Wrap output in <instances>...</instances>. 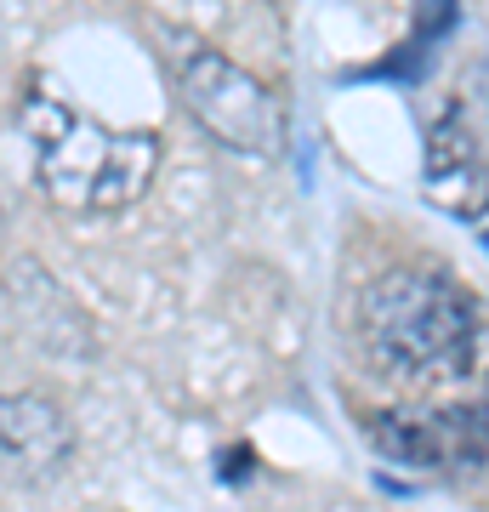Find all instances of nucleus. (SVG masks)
<instances>
[{"label":"nucleus","instance_id":"1","mask_svg":"<svg viewBox=\"0 0 489 512\" xmlns=\"http://www.w3.org/2000/svg\"><path fill=\"white\" fill-rule=\"evenodd\" d=\"M484 313L461 279L438 268H393L359 296V359L393 387H455L478 370Z\"/></svg>","mask_w":489,"mask_h":512},{"label":"nucleus","instance_id":"2","mask_svg":"<svg viewBox=\"0 0 489 512\" xmlns=\"http://www.w3.org/2000/svg\"><path fill=\"white\" fill-rule=\"evenodd\" d=\"M23 137L35 148L40 194L80 217H109L143 200L160 165V137L137 126H103L97 114L63 103L57 92H23Z\"/></svg>","mask_w":489,"mask_h":512},{"label":"nucleus","instance_id":"3","mask_svg":"<svg viewBox=\"0 0 489 512\" xmlns=\"http://www.w3.org/2000/svg\"><path fill=\"white\" fill-rule=\"evenodd\" d=\"M177 97H182V109L200 120L205 137H217L234 154H279L285 148V109H279V97L251 69H239L234 57L211 52V46H194L188 35L177 46Z\"/></svg>","mask_w":489,"mask_h":512},{"label":"nucleus","instance_id":"4","mask_svg":"<svg viewBox=\"0 0 489 512\" xmlns=\"http://www.w3.org/2000/svg\"><path fill=\"white\" fill-rule=\"evenodd\" d=\"M370 439L381 456L410 461V467H467L489 456V399L455 404H387L370 416Z\"/></svg>","mask_w":489,"mask_h":512},{"label":"nucleus","instance_id":"5","mask_svg":"<svg viewBox=\"0 0 489 512\" xmlns=\"http://www.w3.org/2000/svg\"><path fill=\"white\" fill-rule=\"evenodd\" d=\"M74 456V427L46 393L0 387V473L18 484L52 478Z\"/></svg>","mask_w":489,"mask_h":512},{"label":"nucleus","instance_id":"6","mask_svg":"<svg viewBox=\"0 0 489 512\" xmlns=\"http://www.w3.org/2000/svg\"><path fill=\"white\" fill-rule=\"evenodd\" d=\"M427 200L455 211V217H484L489 211V171L478 165V148L455 114H444L427 137Z\"/></svg>","mask_w":489,"mask_h":512},{"label":"nucleus","instance_id":"7","mask_svg":"<svg viewBox=\"0 0 489 512\" xmlns=\"http://www.w3.org/2000/svg\"><path fill=\"white\" fill-rule=\"evenodd\" d=\"M484 245H489V234H484Z\"/></svg>","mask_w":489,"mask_h":512}]
</instances>
